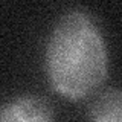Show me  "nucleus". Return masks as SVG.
Segmentation results:
<instances>
[{"label":"nucleus","instance_id":"nucleus-2","mask_svg":"<svg viewBox=\"0 0 122 122\" xmlns=\"http://www.w3.org/2000/svg\"><path fill=\"white\" fill-rule=\"evenodd\" d=\"M0 122H55V112L43 96L21 95L0 107Z\"/></svg>","mask_w":122,"mask_h":122},{"label":"nucleus","instance_id":"nucleus-1","mask_svg":"<svg viewBox=\"0 0 122 122\" xmlns=\"http://www.w3.org/2000/svg\"><path fill=\"white\" fill-rule=\"evenodd\" d=\"M44 64L61 96L79 101L96 93L108 73L107 46L96 21L81 9L63 14L49 35Z\"/></svg>","mask_w":122,"mask_h":122},{"label":"nucleus","instance_id":"nucleus-3","mask_svg":"<svg viewBox=\"0 0 122 122\" xmlns=\"http://www.w3.org/2000/svg\"><path fill=\"white\" fill-rule=\"evenodd\" d=\"M90 122H122V95L117 87L102 90L90 105Z\"/></svg>","mask_w":122,"mask_h":122}]
</instances>
